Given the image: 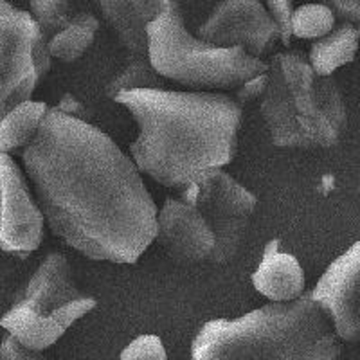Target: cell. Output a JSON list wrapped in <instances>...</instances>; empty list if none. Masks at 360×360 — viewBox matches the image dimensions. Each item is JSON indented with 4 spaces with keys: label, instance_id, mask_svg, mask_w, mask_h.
I'll use <instances>...</instances> for the list:
<instances>
[{
    "label": "cell",
    "instance_id": "obj_1",
    "mask_svg": "<svg viewBox=\"0 0 360 360\" xmlns=\"http://www.w3.org/2000/svg\"><path fill=\"white\" fill-rule=\"evenodd\" d=\"M22 160L51 233L94 262L134 265L155 238L143 173L110 135L49 108Z\"/></svg>",
    "mask_w": 360,
    "mask_h": 360
},
{
    "label": "cell",
    "instance_id": "obj_2",
    "mask_svg": "<svg viewBox=\"0 0 360 360\" xmlns=\"http://www.w3.org/2000/svg\"><path fill=\"white\" fill-rule=\"evenodd\" d=\"M137 124L130 157L157 184L184 189L202 173L233 162L242 105L221 92L135 89L114 98Z\"/></svg>",
    "mask_w": 360,
    "mask_h": 360
},
{
    "label": "cell",
    "instance_id": "obj_3",
    "mask_svg": "<svg viewBox=\"0 0 360 360\" xmlns=\"http://www.w3.org/2000/svg\"><path fill=\"white\" fill-rule=\"evenodd\" d=\"M342 342L308 294L202 324L191 360H337Z\"/></svg>",
    "mask_w": 360,
    "mask_h": 360
},
{
    "label": "cell",
    "instance_id": "obj_4",
    "mask_svg": "<svg viewBox=\"0 0 360 360\" xmlns=\"http://www.w3.org/2000/svg\"><path fill=\"white\" fill-rule=\"evenodd\" d=\"M259 114L278 148H333L348 124L339 85L317 76L307 58L294 51L276 53L266 63Z\"/></svg>",
    "mask_w": 360,
    "mask_h": 360
},
{
    "label": "cell",
    "instance_id": "obj_5",
    "mask_svg": "<svg viewBox=\"0 0 360 360\" xmlns=\"http://www.w3.org/2000/svg\"><path fill=\"white\" fill-rule=\"evenodd\" d=\"M146 58L162 79L204 92H231L266 72L262 58L243 47H218L188 31L179 6L160 13L144 29Z\"/></svg>",
    "mask_w": 360,
    "mask_h": 360
},
{
    "label": "cell",
    "instance_id": "obj_6",
    "mask_svg": "<svg viewBox=\"0 0 360 360\" xmlns=\"http://www.w3.org/2000/svg\"><path fill=\"white\" fill-rule=\"evenodd\" d=\"M96 307L98 301L76 287L65 254L51 252L41 259L20 297L0 317V328L25 348L44 352Z\"/></svg>",
    "mask_w": 360,
    "mask_h": 360
},
{
    "label": "cell",
    "instance_id": "obj_7",
    "mask_svg": "<svg viewBox=\"0 0 360 360\" xmlns=\"http://www.w3.org/2000/svg\"><path fill=\"white\" fill-rule=\"evenodd\" d=\"M51 62L47 38L31 15L0 0V119L31 99Z\"/></svg>",
    "mask_w": 360,
    "mask_h": 360
},
{
    "label": "cell",
    "instance_id": "obj_8",
    "mask_svg": "<svg viewBox=\"0 0 360 360\" xmlns=\"http://www.w3.org/2000/svg\"><path fill=\"white\" fill-rule=\"evenodd\" d=\"M180 198L195 205L214 234L211 265H225L236 258L249 231L258 198L224 168L209 169L184 189Z\"/></svg>",
    "mask_w": 360,
    "mask_h": 360
},
{
    "label": "cell",
    "instance_id": "obj_9",
    "mask_svg": "<svg viewBox=\"0 0 360 360\" xmlns=\"http://www.w3.org/2000/svg\"><path fill=\"white\" fill-rule=\"evenodd\" d=\"M44 214L11 155H0V250L27 258L44 238Z\"/></svg>",
    "mask_w": 360,
    "mask_h": 360
},
{
    "label": "cell",
    "instance_id": "obj_10",
    "mask_svg": "<svg viewBox=\"0 0 360 360\" xmlns=\"http://www.w3.org/2000/svg\"><path fill=\"white\" fill-rule=\"evenodd\" d=\"M198 38L218 47H243L262 58L279 41V29L262 0H221L198 29Z\"/></svg>",
    "mask_w": 360,
    "mask_h": 360
},
{
    "label": "cell",
    "instance_id": "obj_11",
    "mask_svg": "<svg viewBox=\"0 0 360 360\" xmlns=\"http://www.w3.org/2000/svg\"><path fill=\"white\" fill-rule=\"evenodd\" d=\"M359 272L360 243L355 242L328 265L308 294L326 315L340 342H356L360 337Z\"/></svg>",
    "mask_w": 360,
    "mask_h": 360
},
{
    "label": "cell",
    "instance_id": "obj_12",
    "mask_svg": "<svg viewBox=\"0 0 360 360\" xmlns=\"http://www.w3.org/2000/svg\"><path fill=\"white\" fill-rule=\"evenodd\" d=\"M169 258L184 263L209 262L214 252V234L195 205L168 198L157 209L155 238Z\"/></svg>",
    "mask_w": 360,
    "mask_h": 360
},
{
    "label": "cell",
    "instance_id": "obj_13",
    "mask_svg": "<svg viewBox=\"0 0 360 360\" xmlns=\"http://www.w3.org/2000/svg\"><path fill=\"white\" fill-rule=\"evenodd\" d=\"M101 13L115 40L123 47L127 58L146 56L144 29L160 13L179 6L176 0H90Z\"/></svg>",
    "mask_w": 360,
    "mask_h": 360
},
{
    "label": "cell",
    "instance_id": "obj_14",
    "mask_svg": "<svg viewBox=\"0 0 360 360\" xmlns=\"http://www.w3.org/2000/svg\"><path fill=\"white\" fill-rule=\"evenodd\" d=\"M256 292L270 303H290L304 294V270L294 254L281 249L278 238L270 240L263 249L258 266L250 276Z\"/></svg>",
    "mask_w": 360,
    "mask_h": 360
},
{
    "label": "cell",
    "instance_id": "obj_15",
    "mask_svg": "<svg viewBox=\"0 0 360 360\" xmlns=\"http://www.w3.org/2000/svg\"><path fill=\"white\" fill-rule=\"evenodd\" d=\"M359 27L352 22H344L333 27L326 37L315 40L308 54V65L321 78H332L340 67L355 60L359 49Z\"/></svg>",
    "mask_w": 360,
    "mask_h": 360
},
{
    "label": "cell",
    "instance_id": "obj_16",
    "mask_svg": "<svg viewBox=\"0 0 360 360\" xmlns=\"http://www.w3.org/2000/svg\"><path fill=\"white\" fill-rule=\"evenodd\" d=\"M99 18L94 13L79 11L65 22L62 29L47 38V53L51 60L72 63L92 47L99 31Z\"/></svg>",
    "mask_w": 360,
    "mask_h": 360
},
{
    "label": "cell",
    "instance_id": "obj_17",
    "mask_svg": "<svg viewBox=\"0 0 360 360\" xmlns=\"http://www.w3.org/2000/svg\"><path fill=\"white\" fill-rule=\"evenodd\" d=\"M47 110L44 101L27 99L0 119V155L24 150L37 137Z\"/></svg>",
    "mask_w": 360,
    "mask_h": 360
},
{
    "label": "cell",
    "instance_id": "obj_18",
    "mask_svg": "<svg viewBox=\"0 0 360 360\" xmlns=\"http://www.w3.org/2000/svg\"><path fill=\"white\" fill-rule=\"evenodd\" d=\"M135 89H164V79L152 69L148 58H127L123 69L115 72L114 78L105 86V94L110 99Z\"/></svg>",
    "mask_w": 360,
    "mask_h": 360
},
{
    "label": "cell",
    "instance_id": "obj_19",
    "mask_svg": "<svg viewBox=\"0 0 360 360\" xmlns=\"http://www.w3.org/2000/svg\"><path fill=\"white\" fill-rule=\"evenodd\" d=\"M335 27V13L326 4H304L292 11L290 34L301 40H319Z\"/></svg>",
    "mask_w": 360,
    "mask_h": 360
},
{
    "label": "cell",
    "instance_id": "obj_20",
    "mask_svg": "<svg viewBox=\"0 0 360 360\" xmlns=\"http://www.w3.org/2000/svg\"><path fill=\"white\" fill-rule=\"evenodd\" d=\"M29 15L45 38L62 29L69 20V0H29Z\"/></svg>",
    "mask_w": 360,
    "mask_h": 360
},
{
    "label": "cell",
    "instance_id": "obj_21",
    "mask_svg": "<svg viewBox=\"0 0 360 360\" xmlns=\"http://www.w3.org/2000/svg\"><path fill=\"white\" fill-rule=\"evenodd\" d=\"M119 360H168V352L159 335L144 333L124 346Z\"/></svg>",
    "mask_w": 360,
    "mask_h": 360
},
{
    "label": "cell",
    "instance_id": "obj_22",
    "mask_svg": "<svg viewBox=\"0 0 360 360\" xmlns=\"http://www.w3.org/2000/svg\"><path fill=\"white\" fill-rule=\"evenodd\" d=\"M266 6L270 17L274 18L279 29V41L288 47L292 41L290 17L294 11V0H266Z\"/></svg>",
    "mask_w": 360,
    "mask_h": 360
},
{
    "label": "cell",
    "instance_id": "obj_23",
    "mask_svg": "<svg viewBox=\"0 0 360 360\" xmlns=\"http://www.w3.org/2000/svg\"><path fill=\"white\" fill-rule=\"evenodd\" d=\"M0 356H2V360H49L47 356L41 355V352L22 346L11 335H6L0 340Z\"/></svg>",
    "mask_w": 360,
    "mask_h": 360
},
{
    "label": "cell",
    "instance_id": "obj_24",
    "mask_svg": "<svg viewBox=\"0 0 360 360\" xmlns=\"http://www.w3.org/2000/svg\"><path fill=\"white\" fill-rule=\"evenodd\" d=\"M265 86H266V72H262L258 74V76L250 78L249 82L243 83L242 86H238V89L234 90V99H236L240 105L256 101V99L262 98V94L265 92Z\"/></svg>",
    "mask_w": 360,
    "mask_h": 360
},
{
    "label": "cell",
    "instance_id": "obj_25",
    "mask_svg": "<svg viewBox=\"0 0 360 360\" xmlns=\"http://www.w3.org/2000/svg\"><path fill=\"white\" fill-rule=\"evenodd\" d=\"M54 108H56L58 112H62V114L69 115V117L89 121V108L85 107V103H83L76 94H70V92L63 94L62 99L58 101V105Z\"/></svg>",
    "mask_w": 360,
    "mask_h": 360
},
{
    "label": "cell",
    "instance_id": "obj_26",
    "mask_svg": "<svg viewBox=\"0 0 360 360\" xmlns=\"http://www.w3.org/2000/svg\"><path fill=\"white\" fill-rule=\"evenodd\" d=\"M330 4L337 11L339 17H342L346 22L359 24L360 18V0H330Z\"/></svg>",
    "mask_w": 360,
    "mask_h": 360
},
{
    "label": "cell",
    "instance_id": "obj_27",
    "mask_svg": "<svg viewBox=\"0 0 360 360\" xmlns=\"http://www.w3.org/2000/svg\"><path fill=\"white\" fill-rule=\"evenodd\" d=\"M0 360H2V356H0Z\"/></svg>",
    "mask_w": 360,
    "mask_h": 360
}]
</instances>
